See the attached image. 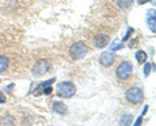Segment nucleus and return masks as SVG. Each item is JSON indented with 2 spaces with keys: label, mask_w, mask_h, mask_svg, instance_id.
<instances>
[{
  "label": "nucleus",
  "mask_w": 156,
  "mask_h": 126,
  "mask_svg": "<svg viewBox=\"0 0 156 126\" xmlns=\"http://www.w3.org/2000/svg\"><path fill=\"white\" fill-rule=\"evenodd\" d=\"M77 91V87L74 83L72 82H61L56 86V93L58 96L61 98H65V99H69V98H73Z\"/></svg>",
  "instance_id": "f257e3e1"
},
{
  "label": "nucleus",
  "mask_w": 156,
  "mask_h": 126,
  "mask_svg": "<svg viewBox=\"0 0 156 126\" xmlns=\"http://www.w3.org/2000/svg\"><path fill=\"white\" fill-rule=\"evenodd\" d=\"M89 52V48L83 42H76L74 44H72L70 50H69V53L72 56L73 60H81L87 55Z\"/></svg>",
  "instance_id": "f03ea898"
},
{
  "label": "nucleus",
  "mask_w": 156,
  "mask_h": 126,
  "mask_svg": "<svg viewBox=\"0 0 156 126\" xmlns=\"http://www.w3.org/2000/svg\"><path fill=\"white\" fill-rule=\"evenodd\" d=\"M125 95H126V99H128L131 104H139V103H142L144 99V94L139 87H130V89L126 90Z\"/></svg>",
  "instance_id": "7ed1b4c3"
},
{
  "label": "nucleus",
  "mask_w": 156,
  "mask_h": 126,
  "mask_svg": "<svg viewBox=\"0 0 156 126\" xmlns=\"http://www.w3.org/2000/svg\"><path fill=\"white\" fill-rule=\"evenodd\" d=\"M131 72H133V65H131L129 61H124V62H121V64L117 66L116 75L119 77L120 79H126V78H129L130 77Z\"/></svg>",
  "instance_id": "20e7f679"
},
{
  "label": "nucleus",
  "mask_w": 156,
  "mask_h": 126,
  "mask_svg": "<svg viewBox=\"0 0 156 126\" xmlns=\"http://www.w3.org/2000/svg\"><path fill=\"white\" fill-rule=\"evenodd\" d=\"M48 68H50V64H48L47 60H39V61H37V64L34 65V68H33V75L37 77V78H39V77H43L47 73Z\"/></svg>",
  "instance_id": "39448f33"
},
{
  "label": "nucleus",
  "mask_w": 156,
  "mask_h": 126,
  "mask_svg": "<svg viewBox=\"0 0 156 126\" xmlns=\"http://www.w3.org/2000/svg\"><path fill=\"white\" fill-rule=\"evenodd\" d=\"M115 59H116V56H115V53L113 52H111V51H105L103 52L100 55V64L103 65V66H111L112 64L115 62Z\"/></svg>",
  "instance_id": "423d86ee"
},
{
  "label": "nucleus",
  "mask_w": 156,
  "mask_h": 126,
  "mask_svg": "<svg viewBox=\"0 0 156 126\" xmlns=\"http://www.w3.org/2000/svg\"><path fill=\"white\" fill-rule=\"evenodd\" d=\"M109 43V35L107 34H98L94 38V46L96 48H104Z\"/></svg>",
  "instance_id": "0eeeda50"
},
{
  "label": "nucleus",
  "mask_w": 156,
  "mask_h": 126,
  "mask_svg": "<svg viewBox=\"0 0 156 126\" xmlns=\"http://www.w3.org/2000/svg\"><path fill=\"white\" fill-rule=\"evenodd\" d=\"M52 108L53 110L57 113V114H65L68 112V107L62 103V101H53V104H52Z\"/></svg>",
  "instance_id": "6e6552de"
},
{
  "label": "nucleus",
  "mask_w": 156,
  "mask_h": 126,
  "mask_svg": "<svg viewBox=\"0 0 156 126\" xmlns=\"http://www.w3.org/2000/svg\"><path fill=\"white\" fill-rule=\"evenodd\" d=\"M53 82H55V78H51V79H48V81H46V82H42V83L38 85L37 89L34 90V95H35V96L42 95V94H43V89H46V87H48V86H52Z\"/></svg>",
  "instance_id": "1a4fd4ad"
},
{
  "label": "nucleus",
  "mask_w": 156,
  "mask_h": 126,
  "mask_svg": "<svg viewBox=\"0 0 156 126\" xmlns=\"http://www.w3.org/2000/svg\"><path fill=\"white\" fill-rule=\"evenodd\" d=\"M147 25L150 27V30L155 33L156 31V23H155V9H150V12L147 13Z\"/></svg>",
  "instance_id": "9d476101"
},
{
  "label": "nucleus",
  "mask_w": 156,
  "mask_h": 126,
  "mask_svg": "<svg viewBox=\"0 0 156 126\" xmlns=\"http://www.w3.org/2000/svg\"><path fill=\"white\" fill-rule=\"evenodd\" d=\"M14 125V118L11 114H5L0 117V126H13Z\"/></svg>",
  "instance_id": "9b49d317"
},
{
  "label": "nucleus",
  "mask_w": 156,
  "mask_h": 126,
  "mask_svg": "<svg viewBox=\"0 0 156 126\" xmlns=\"http://www.w3.org/2000/svg\"><path fill=\"white\" fill-rule=\"evenodd\" d=\"M131 122H133V116L126 113V114H122L120 118V125L121 126H130Z\"/></svg>",
  "instance_id": "f8f14e48"
},
{
  "label": "nucleus",
  "mask_w": 156,
  "mask_h": 126,
  "mask_svg": "<svg viewBox=\"0 0 156 126\" xmlns=\"http://www.w3.org/2000/svg\"><path fill=\"white\" fill-rule=\"evenodd\" d=\"M133 2L134 0H117V5L122 9V11H126V9H129L133 5Z\"/></svg>",
  "instance_id": "ddd939ff"
},
{
  "label": "nucleus",
  "mask_w": 156,
  "mask_h": 126,
  "mask_svg": "<svg viewBox=\"0 0 156 126\" xmlns=\"http://www.w3.org/2000/svg\"><path fill=\"white\" fill-rule=\"evenodd\" d=\"M135 59L139 64H144V62L147 61V53H146L144 51H138L135 53Z\"/></svg>",
  "instance_id": "4468645a"
},
{
  "label": "nucleus",
  "mask_w": 156,
  "mask_h": 126,
  "mask_svg": "<svg viewBox=\"0 0 156 126\" xmlns=\"http://www.w3.org/2000/svg\"><path fill=\"white\" fill-rule=\"evenodd\" d=\"M8 68V59L4 56H0V73Z\"/></svg>",
  "instance_id": "2eb2a0df"
},
{
  "label": "nucleus",
  "mask_w": 156,
  "mask_h": 126,
  "mask_svg": "<svg viewBox=\"0 0 156 126\" xmlns=\"http://www.w3.org/2000/svg\"><path fill=\"white\" fill-rule=\"evenodd\" d=\"M124 48V44H117V43H112V44L109 46V51L111 52H115V51H117V50H122Z\"/></svg>",
  "instance_id": "dca6fc26"
},
{
  "label": "nucleus",
  "mask_w": 156,
  "mask_h": 126,
  "mask_svg": "<svg viewBox=\"0 0 156 126\" xmlns=\"http://www.w3.org/2000/svg\"><path fill=\"white\" fill-rule=\"evenodd\" d=\"M151 69H152V65L151 64H146L144 65V69H143V73H144V77H148L150 75V73H151Z\"/></svg>",
  "instance_id": "f3484780"
},
{
  "label": "nucleus",
  "mask_w": 156,
  "mask_h": 126,
  "mask_svg": "<svg viewBox=\"0 0 156 126\" xmlns=\"http://www.w3.org/2000/svg\"><path fill=\"white\" fill-rule=\"evenodd\" d=\"M133 31H134V29H133V27H129V29H128V33H126V35L124 37V42L129 39V37L131 35V34H133Z\"/></svg>",
  "instance_id": "a211bd4d"
},
{
  "label": "nucleus",
  "mask_w": 156,
  "mask_h": 126,
  "mask_svg": "<svg viewBox=\"0 0 156 126\" xmlns=\"http://www.w3.org/2000/svg\"><path fill=\"white\" fill-rule=\"evenodd\" d=\"M51 93H52V87H51V86H48V87H46V89H43V94L50 95Z\"/></svg>",
  "instance_id": "6ab92c4d"
},
{
  "label": "nucleus",
  "mask_w": 156,
  "mask_h": 126,
  "mask_svg": "<svg viewBox=\"0 0 156 126\" xmlns=\"http://www.w3.org/2000/svg\"><path fill=\"white\" fill-rule=\"evenodd\" d=\"M142 117H143V116H139V117L136 118V121H135L134 126H140V125H142Z\"/></svg>",
  "instance_id": "aec40b11"
},
{
  "label": "nucleus",
  "mask_w": 156,
  "mask_h": 126,
  "mask_svg": "<svg viewBox=\"0 0 156 126\" xmlns=\"http://www.w3.org/2000/svg\"><path fill=\"white\" fill-rule=\"evenodd\" d=\"M5 100H7V98H5V95H4L2 91H0V104L2 103H5Z\"/></svg>",
  "instance_id": "412c9836"
},
{
  "label": "nucleus",
  "mask_w": 156,
  "mask_h": 126,
  "mask_svg": "<svg viewBox=\"0 0 156 126\" xmlns=\"http://www.w3.org/2000/svg\"><path fill=\"white\" fill-rule=\"evenodd\" d=\"M148 2H151V0H138V4H139V5H142V4H146Z\"/></svg>",
  "instance_id": "4be33fe9"
},
{
  "label": "nucleus",
  "mask_w": 156,
  "mask_h": 126,
  "mask_svg": "<svg viewBox=\"0 0 156 126\" xmlns=\"http://www.w3.org/2000/svg\"><path fill=\"white\" fill-rule=\"evenodd\" d=\"M147 110H148V107L146 105L144 108H143V112H142V114H140V116H144V114H146V112H147Z\"/></svg>",
  "instance_id": "5701e85b"
},
{
  "label": "nucleus",
  "mask_w": 156,
  "mask_h": 126,
  "mask_svg": "<svg viewBox=\"0 0 156 126\" xmlns=\"http://www.w3.org/2000/svg\"><path fill=\"white\" fill-rule=\"evenodd\" d=\"M0 110H2V109H0Z\"/></svg>",
  "instance_id": "b1692460"
}]
</instances>
